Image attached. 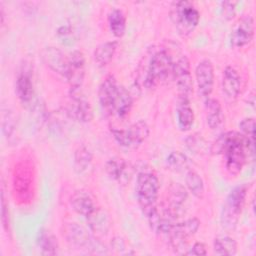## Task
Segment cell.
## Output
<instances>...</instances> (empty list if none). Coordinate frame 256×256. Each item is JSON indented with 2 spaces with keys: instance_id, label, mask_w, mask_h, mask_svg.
Instances as JSON below:
<instances>
[{
  "instance_id": "21",
  "label": "cell",
  "mask_w": 256,
  "mask_h": 256,
  "mask_svg": "<svg viewBox=\"0 0 256 256\" xmlns=\"http://www.w3.org/2000/svg\"><path fill=\"white\" fill-rule=\"evenodd\" d=\"M241 89V77L238 71L232 67L227 66L223 71L222 76V90L229 99H235Z\"/></svg>"
},
{
  "instance_id": "12",
  "label": "cell",
  "mask_w": 256,
  "mask_h": 256,
  "mask_svg": "<svg viewBox=\"0 0 256 256\" xmlns=\"http://www.w3.org/2000/svg\"><path fill=\"white\" fill-rule=\"evenodd\" d=\"M85 77V57L79 50L72 51L67 57L65 79L70 84V89L81 88Z\"/></svg>"
},
{
  "instance_id": "37",
  "label": "cell",
  "mask_w": 256,
  "mask_h": 256,
  "mask_svg": "<svg viewBox=\"0 0 256 256\" xmlns=\"http://www.w3.org/2000/svg\"><path fill=\"white\" fill-rule=\"evenodd\" d=\"M186 255H206L207 249L206 245L202 242H196L192 245L191 248H188L187 251H185Z\"/></svg>"
},
{
  "instance_id": "25",
  "label": "cell",
  "mask_w": 256,
  "mask_h": 256,
  "mask_svg": "<svg viewBox=\"0 0 256 256\" xmlns=\"http://www.w3.org/2000/svg\"><path fill=\"white\" fill-rule=\"evenodd\" d=\"M37 246L42 255H56L58 252V242L56 237L47 229H40L37 238H36Z\"/></svg>"
},
{
  "instance_id": "1",
  "label": "cell",
  "mask_w": 256,
  "mask_h": 256,
  "mask_svg": "<svg viewBox=\"0 0 256 256\" xmlns=\"http://www.w3.org/2000/svg\"><path fill=\"white\" fill-rule=\"evenodd\" d=\"M210 152L222 154L226 170L233 176L238 175L246 162L249 152L253 155L254 149L248 144L244 136L236 131L221 134L210 146Z\"/></svg>"
},
{
  "instance_id": "5",
  "label": "cell",
  "mask_w": 256,
  "mask_h": 256,
  "mask_svg": "<svg viewBox=\"0 0 256 256\" xmlns=\"http://www.w3.org/2000/svg\"><path fill=\"white\" fill-rule=\"evenodd\" d=\"M248 186L245 184L233 188L227 195L222 213L221 223L225 228H234L245 205Z\"/></svg>"
},
{
  "instance_id": "35",
  "label": "cell",
  "mask_w": 256,
  "mask_h": 256,
  "mask_svg": "<svg viewBox=\"0 0 256 256\" xmlns=\"http://www.w3.org/2000/svg\"><path fill=\"white\" fill-rule=\"evenodd\" d=\"M1 222L4 230L9 231V209L4 195V191L1 192Z\"/></svg>"
},
{
  "instance_id": "27",
  "label": "cell",
  "mask_w": 256,
  "mask_h": 256,
  "mask_svg": "<svg viewBox=\"0 0 256 256\" xmlns=\"http://www.w3.org/2000/svg\"><path fill=\"white\" fill-rule=\"evenodd\" d=\"M109 29L115 37H122L126 31V16L120 9H112L108 14Z\"/></svg>"
},
{
  "instance_id": "4",
  "label": "cell",
  "mask_w": 256,
  "mask_h": 256,
  "mask_svg": "<svg viewBox=\"0 0 256 256\" xmlns=\"http://www.w3.org/2000/svg\"><path fill=\"white\" fill-rule=\"evenodd\" d=\"M135 191L143 214L157 206L156 202L159 194V180L153 172L143 170L138 173Z\"/></svg>"
},
{
  "instance_id": "23",
  "label": "cell",
  "mask_w": 256,
  "mask_h": 256,
  "mask_svg": "<svg viewBox=\"0 0 256 256\" xmlns=\"http://www.w3.org/2000/svg\"><path fill=\"white\" fill-rule=\"evenodd\" d=\"M88 226L96 235H106L111 227L109 215L101 208H96L90 215L86 217Z\"/></svg>"
},
{
  "instance_id": "11",
  "label": "cell",
  "mask_w": 256,
  "mask_h": 256,
  "mask_svg": "<svg viewBox=\"0 0 256 256\" xmlns=\"http://www.w3.org/2000/svg\"><path fill=\"white\" fill-rule=\"evenodd\" d=\"M15 92L20 102L25 106H31L35 91L32 71L28 65H22L17 72L15 80Z\"/></svg>"
},
{
  "instance_id": "20",
  "label": "cell",
  "mask_w": 256,
  "mask_h": 256,
  "mask_svg": "<svg viewBox=\"0 0 256 256\" xmlns=\"http://www.w3.org/2000/svg\"><path fill=\"white\" fill-rule=\"evenodd\" d=\"M177 124L181 131H188L194 124V111L188 97L179 96L176 104Z\"/></svg>"
},
{
  "instance_id": "31",
  "label": "cell",
  "mask_w": 256,
  "mask_h": 256,
  "mask_svg": "<svg viewBox=\"0 0 256 256\" xmlns=\"http://www.w3.org/2000/svg\"><path fill=\"white\" fill-rule=\"evenodd\" d=\"M166 163L170 170L177 173H186L189 170L188 158L180 151L171 152L166 158Z\"/></svg>"
},
{
  "instance_id": "26",
  "label": "cell",
  "mask_w": 256,
  "mask_h": 256,
  "mask_svg": "<svg viewBox=\"0 0 256 256\" xmlns=\"http://www.w3.org/2000/svg\"><path fill=\"white\" fill-rule=\"evenodd\" d=\"M118 47L117 41H106L99 44L94 50V61L99 67H104L113 59Z\"/></svg>"
},
{
  "instance_id": "22",
  "label": "cell",
  "mask_w": 256,
  "mask_h": 256,
  "mask_svg": "<svg viewBox=\"0 0 256 256\" xmlns=\"http://www.w3.org/2000/svg\"><path fill=\"white\" fill-rule=\"evenodd\" d=\"M206 122L211 130H218L224 124V113L220 102L214 98H207L205 101Z\"/></svg>"
},
{
  "instance_id": "33",
  "label": "cell",
  "mask_w": 256,
  "mask_h": 256,
  "mask_svg": "<svg viewBox=\"0 0 256 256\" xmlns=\"http://www.w3.org/2000/svg\"><path fill=\"white\" fill-rule=\"evenodd\" d=\"M16 127H17V121L13 112L10 110L4 111L2 115V132L4 136L7 139H10L11 137H13V135L16 132Z\"/></svg>"
},
{
  "instance_id": "9",
  "label": "cell",
  "mask_w": 256,
  "mask_h": 256,
  "mask_svg": "<svg viewBox=\"0 0 256 256\" xmlns=\"http://www.w3.org/2000/svg\"><path fill=\"white\" fill-rule=\"evenodd\" d=\"M173 80L176 83L179 96L189 98L193 92V79L190 61L187 56H181L174 62Z\"/></svg>"
},
{
  "instance_id": "32",
  "label": "cell",
  "mask_w": 256,
  "mask_h": 256,
  "mask_svg": "<svg viewBox=\"0 0 256 256\" xmlns=\"http://www.w3.org/2000/svg\"><path fill=\"white\" fill-rule=\"evenodd\" d=\"M185 145L188 148V150H190L191 153H194V154H199V155L204 154L208 152V149L210 151L207 141L203 138L201 134H198V133H194L186 137Z\"/></svg>"
},
{
  "instance_id": "7",
  "label": "cell",
  "mask_w": 256,
  "mask_h": 256,
  "mask_svg": "<svg viewBox=\"0 0 256 256\" xmlns=\"http://www.w3.org/2000/svg\"><path fill=\"white\" fill-rule=\"evenodd\" d=\"M199 227L200 221L198 218H189L183 222L174 223L165 236L168 238L169 244L173 250L177 253H180L186 249L189 238L198 231Z\"/></svg>"
},
{
  "instance_id": "28",
  "label": "cell",
  "mask_w": 256,
  "mask_h": 256,
  "mask_svg": "<svg viewBox=\"0 0 256 256\" xmlns=\"http://www.w3.org/2000/svg\"><path fill=\"white\" fill-rule=\"evenodd\" d=\"M92 152L85 145H80L74 152L73 167L77 173H83L87 170L92 162Z\"/></svg>"
},
{
  "instance_id": "15",
  "label": "cell",
  "mask_w": 256,
  "mask_h": 256,
  "mask_svg": "<svg viewBox=\"0 0 256 256\" xmlns=\"http://www.w3.org/2000/svg\"><path fill=\"white\" fill-rule=\"evenodd\" d=\"M255 25L252 15L242 16L233 26L230 34V44L235 48L248 45L254 37Z\"/></svg>"
},
{
  "instance_id": "19",
  "label": "cell",
  "mask_w": 256,
  "mask_h": 256,
  "mask_svg": "<svg viewBox=\"0 0 256 256\" xmlns=\"http://www.w3.org/2000/svg\"><path fill=\"white\" fill-rule=\"evenodd\" d=\"M70 204L76 213L84 216L85 218L97 208L93 197L85 190L75 191L70 198Z\"/></svg>"
},
{
  "instance_id": "2",
  "label": "cell",
  "mask_w": 256,
  "mask_h": 256,
  "mask_svg": "<svg viewBox=\"0 0 256 256\" xmlns=\"http://www.w3.org/2000/svg\"><path fill=\"white\" fill-rule=\"evenodd\" d=\"M174 61L165 49H159L152 53L148 65L145 69L144 85L152 88L157 85L173 80Z\"/></svg>"
},
{
  "instance_id": "10",
  "label": "cell",
  "mask_w": 256,
  "mask_h": 256,
  "mask_svg": "<svg viewBox=\"0 0 256 256\" xmlns=\"http://www.w3.org/2000/svg\"><path fill=\"white\" fill-rule=\"evenodd\" d=\"M66 113L73 119L87 123L93 119V109L90 102L83 96L81 88L70 89V101Z\"/></svg>"
},
{
  "instance_id": "14",
  "label": "cell",
  "mask_w": 256,
  "mask_h": 256,
  "mask_svg": "<svg viewBox=\"0 0 256 256\" xmlns=\"http://www.w3.org/2000/svg\"><path fill=\"white\" fill-rule=\"evenodd\" d=\"M188 199V191L180 183H173L167 191V199L162 206L175 218L181 217L185 213V203Z\"/></svg>"
},
{
  "instance_id": "38",
  "label": "cell",
  "mask_w": 256,
  "mask_h": 256,
  "mask_svg": "<svg viewBox=\"0 0 256 256\" xmlns=\"http://www.w3.org/2000/svg\"><path fill=\"white\" fill-rule=\"evenodd\" d=\"M111 246H112V248H114V249H116V250L121 252L122 250L125 249V242H124V240L122 238L117 236V237L113 238V240L111 242Z\"/></svg>"
},
{
  "instance_id": "29",
  "label": "cell",
  "mask_w": 256,
  "mask_h": 256,
  "mask_svg": "<svg viewBox=\"0 0 256 256\" xmlns=\"http://www.w3.org/2000/svg\"><path fill=\"white\" fill-rule=\"evenodd\" d=\"M213 250L217 255L232 256L237 253V243L229 236H218L214 239Z\"/></svg>"
},
{
  "instance_id": "13",
  "label": "cell",
  "mask_w": 256,
  "mask_h": 256,
  "mask_svg": "<svg viewBox=\"0 0 256 256\" xmlns=\"http://www.w3.org/2000/svg\"><path fill=\"white\" fill-rule=\"evenodd\" d=\"M119 85L113 75H107L98 89V100L102 112L106 116L113 115Z\"/></svg>"
},
{
  "instance_id": "17",
  "label": "cell",
  "mask_w": 256,
  "mask_h": 256,
  "mask_svg": "<svg viewBox=\"0 0 256 256\" xmlns=\"http://www.w3.org/2000/svg\"><path fill=\"white\" fill-rule=\"evenodd\" d=\"M105 172L112 180H115L120 184H125L129 181L132 175V167L124 159L113 157L106 161Z\"/></svg>"
},
{
  "instance_id": "18",
  "label": "cell",
  "mask_w": 256,
  "mask_h": 256,
  "mask_svg": "<svg viewBox=\"0 0 256 256\" xmlns=\"http://www.w3.org/2000/svg\"><path fill=\"white\" fill-rule=\"evenodd\" d=\"M41 55L44 63L52 71L65 77L67 69V57L60 49L53 46H48L42 50Z\"/></svg>"
},
{
  "instance_id": "34",
  "label": "cell",
  "mask_w": 256,
  "mask_h": 256,
  "mask_svg": "<svg viewBox=\"0 0 256 256\" xmlns=\"http://www.w3.org/2000/svg\"><path fill=\"white\" fill-rule=\"evenodd\" d=\"M239 128H240L241 134L248 141L249 146L254 149V136H255V120H254V118H251V117L244 118L239 123Z\"/></svg>"
},
{
  "instance_id": "30",
  "label": "cell",
  "mask_w": 256,
  "mask_h": 256,
  "mask_svg": "<svg viewBox=\"0 0 256 256\" xmlns=\"http://www.w3.org/2000/svg\"><path fill=\"white\" fill-rule=\"evenodd\" d=\"M185 183L186 187L189 190V192L192 193L196 198H202L205 192L204 182L201 176L194 170L189 169L186 172L185 176Z\"/></svg>"
},
{
  "instance_id": "36",
  "label": "cell",
  "mask_w": 256,
  "mask_h": 256,
  "mask_svg": "<svg viewBox=\"0 0 256 256\" xmlns=\"http://www.w3.org/2000/svg\"><path fill=\"white\" fill-rule=\"evenodd\" d=\"M235 5H236V3L232 2V1L221 2V12H222V15L225 19L230 20L234 17L235 12H236Z\"/></svg>"
},
{
  "instance_id": "16",
  "label": "cell",
  "mask_w": 256,
  "mask_h": 256,
  "mask_svg": "<svg viewBox=\"0 0 256 256\" xmlns=\"http://www.w3.org/2000/svg\"><path fill=\"white\" fill-rule=\"evenodd\" d=\"M195 77L199 95L209 98L214 86V67L209 59H203L197 64Z\"/></svg>"
},
{
  "instance_id": "8",
  "label": "cell",
  "mask_w": 256,
  "mask_h": 256,
  "mask_svg": "<svg viewBox=\"0 0 256 256\" xmlns=\"http://www.w3.org/2000/svg\"><path fill=\"white\" fill-rule=\"evenodd\" d=\"M115 141L125 148H136L149 136V126L144 120H139L126 129H111Z\"/></svg>"
},
{
  "instance_id": "6",
  "label": "cell",
  "mask_w": 256,
  "mask_h": 256,
  "mask_svg": "<svg viewBox=\"0 0 256 256\" xmlns=\"http://www.w3.org/2000/svg\"><path fill=\"white\" fill-rule=\"evenodd\" d=\"M63 235L67 241L77 248L86 249L94 253H105V246L87 230L77 223H67L64 226Z\"/></svg>"
},
{
  "instance_id": "24",
  "label": "cell",
  "mask_w": 256,
  "mask_h": 256,
  "mask_svg": "<svg viewBox=\"0 0 256 256\" xmlns=\"http://www.w3.org/2000/svg\"><path fill=\"white\" fill-rule=\"evenodd\" d=\"M133 100V95L131 94L130 90H128L126 87L122 85H119V90L115 101L113 114H116L121 119L126 118L131 111Z\"/></svg>"
},
{
  "instance_id": "3",
  "label": "cell",
  "mask_w": 256,
  "mask_h": 256,
  "mask_svg": "<svg viewBox=\"0 0 256 256\" xmlns=\"http://www.w3.org/2000/svg\"><path fill=\"white\" fill-rule=\"evenodd\" d=\"M170 19L181 36L190 35L197 27L200 13L190 1H176L170 6Z\"/></svg>"
}]
</instances>
